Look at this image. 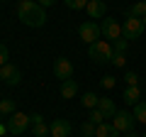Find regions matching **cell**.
<instances>
[{
    "label": "cell",
    "instance_id": "obj_22",
    "mask_svg": "<svg viewBox=\"0 0 146 137\" xmlns=\"http://www.w3.org/2000/svg\"><path fill=\"white\" fill-rule=\"evenodd\" d=\"M95 130H98V125H95V122H90V120H85L83 125H80V132H83L85 137H95Z\"/></svg>",
    "mask_w": 146,
    "mask_h": 137
},
{
    "label": "cell",
    "instance_id": "obj_16",
    "mask_svg": "<svg viewBox=\"0 0 146 137\" xmlns=\"http://www.w3.org/2000/svg\"><path fill=\"white\" fill-rule=\"evenodd\" d=\"M12 113H17V110H15V100L3 98V100H0V115H7V118H10Z\"/></svg>",
    "mask_w": 146,
    "mask_h": 137
},
{
    "label": "cell",
    "instance_id": "obj_28",
    "mask_svg": "<svg viewBox=\"0 0 146 137\" xmlns=\"http://www.w3.org/2000/svg\"><path fill=\"white\" fill-rule=\"evenodd\" d=\"M102 86L105 88H112L115 86V76H102Z\"/></svg>",
    "mask_w": 146,
    "mask_h": 137
},
{
    "label": "cell",
    "instance_id": "obj_9",
    "mask_svg": "<svg viewBox=\"0 0 146 137\" xmlns=\"http://www.w3.org/2000/svg\"><path fill=\"white\" fill-rule=\"evenodd\" d=\"M0 79H3V83H7V86H17L20 79H22V74H20V68H17L15 64L7 61L5 66L0 68Z\"/></svg>",
    "mask_w": 146,
    "mask_h": 137
},
{
    "label": "cell",
    "instance_id": "obj_30",
    "mask_svg": "<svg viewBox=\"0 0 146 137\" xmlns=\"http://www.w3.org/2000/svg\"><path fill=\"white\" fill-rule=\"evenodd\" d=\"M36 3H39V5H42V7H51L54 3H56V0H36Z\"/></svg>",
    "mask_w": 146,
    "mask_h": 137
},
{
    "label": "cell",
    "instance_id": "obj_6",
    "mask_svg": "<svg viewBox=\"0 0 146 137\" xmlns=\"http://www.w3.org/2000/svg\"><path fill=\"white\" fill-rule=\"evenodd\" d=\"M134 122H136L134 113H127V110H117L115 118H112V125H115L119 132H131L134 130Z\"/></svg>",
    "mask_w": 146,
    "mask_h": 137
},
{
    "label": "cell",
    "instance_id": "obj_24",
    "mask_svg": "<svg viewBox=\"0 0 146 137\" xmlns=\"http://www.w3.org/2000/svg\"><path fill=\"white\" fill-rule=\"evenodd\" d=\"M88 120H90V122H95V125H100V122H105V115L98 110V108H93V110H90V118H88Z\"/></svg>",
    "mask_w": 146,
    "mask_h": 137
},
{
    "label": "cell",
    "instance_id": "obj_7",
    "mask_svg": "<svg viewBox=\"0 0 146 137\" xmlns=\"http://www.w3.org/2000/svg\"><path fill=\"white\" fill-rule=\"evenodd\" d=\"M100 32H102L105 39H119L122 37V25L117 20H112V17H102V25H100Z\"/></svg>",
    "mask_w": 146,
    "mask_h": 137
},
{
    "label": "cell",
    "instance_id": "obj_5",
    "mask_svg": "<svg viewBox=\"0 0 146 137\" xmlns=\"http://www.w3.org/2000/svg\"><path fill=\"white\" fill-rule=\"evenodd\" d=\"M29 125H32L29 115H25V113H12V115L7 118V125H5V127H7L10 135H22Z\"/></svg>",
    "mask_w": 146,
    "mask_h": 137
},
{
    "label": "cell",
    "instance_id": "obj_12",
    "mask_svg": "<svg viewBox=\"0 0 146 137\" xmlns=\"http://www.w3.org/2000/svg\"><path fill=\"white\" fill-rule=\"evenodd\" d=\"M58 93H61V98H63V100H68V98H76V93H78V83H76L73 79L61 81V88H58Z\"/></svg>",
    "mask_w": 146,
    "mask_h": 137
},
{
    "label": "cell",
    "instance_id": "obj_4",
    "mask_svg": "<svg viewBox=\"0 0 146 137\" xmlns=\"http://www.w3.org/2000/svg\"><path fill=\"white\" fill-rule=\"evenodd\" d=\"M78 34H80V39H83V42L88 44V47H90V44H95L100 37H102V32H100V25H98L95 20L83 22V25L78 27Z\"/></svg>",
    "mask_w": 146,
    "mask_h": 137
},
{
    "label": "cell",
    "instance_id": "obj_1",
    "mask_svg": "<svg viewBox=\"0 0 146 137\" xmlns=\"http://www.w3.org/2000/svg\"><path fill=\"white\" fill-rule=\"evenodd\" d=\"M17 17L27 27H44V22H46V7H42L36 0H20L17 3Z\"/></svg>",
    "mask_w": 146,
    "mask_h": 137
},
{
    "label": "cell",
    "instance_id": "obj_34",
    "mask_svg": "<svg viewBox=\"0 0 146 137\" xmlns=\"http://www.w3.org/2000/svg\"><path fill=\"white\" fill-rule=\"evenodd\" d=\"M144 3H146V0H144Z\"/></svg>",
    "mask_w": 146,
    "mask_h": 137
},
{
    "label": "cell",
    "instance_id": "obj_33",
    "mask_svg": "<svg viewBox=\"0 0 146 137\" xmlns=\"http://www.w3.org/2000/svg\"><path fill=\"white\" fill-rule=\"evenodd\" d=\"M141 137H146V132H144V135H141Z\"/></svg>",
    "mask_w": 146,
    "mask_h": 137
},
{
    "label": "cell",
    "instance_id": "obj_23",
    "mask_svg": "<svg viewBox=\"0 0 146 137\" xmlns=\"http://www.w3.org/2000/svg\"><path fill=\"white\" fill-rule=\"evenodd\" d=\"M63 3H66V5L71 7V10H83V7L88 5L90 0H63Z\"/></svg>",
    "mask_w": 146,
    "mask_h": 137
},
{
    "label": "cell",
    "instance_id": "obj_27",
    "mask_svg": "<svg viewBox=\"0 0 146 137\" xmlns=\"http://www.w3.org/2000/svg\"><path fill=\"white\" fill-rule=\"evenodd\" d=\"M124 54H115V56H112V66H124Z\"/></svg>",
    "mask_w": 146,
    "mask_h": 137
},
{
    "label": "cell",
    "instance_id": "obj_21",
    "mask_svg": "<svg viewBox=\"0 0 146 137\" xmlns=\"http://www.w3.org/2000/svg\"><path fill=\"white\" fill-rule=\"evenodd\" d=\"M127 47H129V39H124V37H119V39L112 42V52H115V54H124Z\"/></svg>",
    "mask_w": 146,
    "mask_h": 137
},
{
    "label": "cell",
    "instance_id": "obj_15",
    "mask_svg": "<svg viewBox=\"0 0 146 137\" xmlns=\"http://www.w3.org/2000/svg\"><path fill=\"white\" fill-rule=\"evenodd\" d=\"M122 98H124V103H129V105H136L141 98V88L139 86H127V91L122 93Z\"/></svg>",
    "mask_w": 146,
    "mask_h": 137
},
{
    "label": "cell",
    "instance_id": "obj_14",
    "mask_svg": "<svg viewBox=\"0 0 146 137\" xmlns=\"http://www.w3.org/2000/svg\"><path fill=\"white\" fill-rule=\"evenodd\" d=\"M122 132L117 130L112 122H100L98 125V130H95V137H119Z\"/></svg>",
    "mask_w": 146,
    "mask_h": 137
},
{
    "label": "cell",
    "instance_id": "obj_32",
    "mask_svg": "<svg viewBox=\"0 0 146 137\" xmlns=\"http://www.w3.org/2000/svg\"><path fill=\"white\" fill-rule=\"evenodd\" d=\"M141 22H144V30H146V17H141Z\"/></svg>",
    "mask_w": 146,
    "mask_h": 137
},
{
    "label": "cell",
    "instance_id": "obj_20",
    "mask_svg": "<svg viewBox=\"0 0 146 137\" xmlns=\"http://www.w3.org/2000/svg\"><path fill=\"white\" fill-rule=\"evenodd\" d=\"M32 135L34 137H46V135H51V132H49L46 122H36V125H32Z\"/></svg>",
    "mask_w": 146,
    "mask_h": 137
},
{
    "label": "cell",
    "instance_id": "obj_25",
    "mask_svg": "<svg viewBox=\"0 0 146 137\" xmlns=\"http://www.w3.org/2000/svg\"><path fill=\"white\" fill-rule=\"evenodd\" d=\"M124 81H127V86H139V76H136L134 71H127V74H124Z\"/></svg>",
    "mask_w": 146,
    "mask_h": 137
},
{
    "label": "cell",
    "instance_id": "obj_11",
    "mask_svg": "<svg viewBox=\"0 0 146 137\" xmlns=\"http://www.w3.org/2000/svg\"><path fill=\"white\" fill-rule=\"evenodd\" d=\"M85 12L90 15V20H102L107 12V5H105V0H90L85 5Z\"/></svg>",
    "mask_w": 146,
    "mask_h": 137
},
{
    "label": "cell",
    "instance_id": "obj_3",
    "mask_svg": "<svg viewBox=\"0 0 146 137\" xmlns=\"http://www.w3.org/2000/svg\"><path fill=\"white\" fill-rule=\"evenodd\" d=\"M144 22H141V17H131V15H127V20L122 22V37L124 39H139L141 34H144Z\"/></svg>",
    "mask_w": 146,
    "mask_h": 137
},
{
    "label": "cell",
    "instance_id": "obj_29",
    "mask_svg": "<svg viewBox=\"0 0 146 137\" xmlns=\"http://www.w3.org/2000/svg\"><path fill=\"white\" fill-rule=\"evenodd\" d=\"M29 120H32V125H36V122H44V115H39V113H32Z\"/></svg>",
    "mask_w": 146,
    "mask_h": 137
},
{
    "label": "cell",
    "instance_id": "obj_10",
    "mask_svg": "<svg viewBox=\"0 0 146 137\" xmlns=\"http://www.w3.org/2000/svg\"><path fill=\"white\" fill-rule=\"evenodd\" d=\"M49 132H51V137H68L71 135V122L63 120V118H56L49 125Z\"/></svg>",
    "mask_w": 146,
    "mask_h": 137
},
{
    "label": "cell",
    "instance_id": "obj_18",
    "mask_svg": "<svg viewBox=\"0 0 146 137\" xmlns=\"http://www.w3.org/2000/svg\"><path fill=\"white\" fill-rule=\"evenodd\" d=\"M129 15L131 17H146V3H144V0L134 3V5L129 7Z\"/></svg>",
    "mask_w": 146,
    "mask_h": 137
},
{
    "label": "cell",
    "instance_id": "obj_2",
    "mask_svg": "<svg viewBox=\"0 0 146 137\" xmlns=\"http://www.w3.org/2000/svg\"><path fill=\"white\" fill-rule=\"evenodd\" d=\"M88 56L93 59L95 64H112L115 52H112V44H110V42L98 39L95 44H90V47H88Z\"/></svg>",
    "mask_w": 146,
    "mask_h": 137
},
{
    "label": "cell",
    "instance_id": "obj_13",
    "mask_svg": "<svg viewBox=\"0 0 146 137\" xmlns=\"http://www.w3.org/2000/svg\"><path fill=\"white\" fill-rule=\"evenodd\" d=\"M98 110L102 113L105 118H115L117 105H115V100H112V98H100V100H98Z\"/></svg>",
    "mask_w": 146,
    "mask_h": 137
},
{
    "label": "cell",
    "instance_id": "obj_26",
    "mask_svg": "<svg viewBox=\"0 0 146 137\" xmlns=\"http://www.w3.org/2000/svg\"><path fill=\"white\" fill-rule=\"evenodd\" d=\"M7 56H10V52H7V47L5 44H0V68L7 64Z\"/></svg>",
    "mask_w": 146,
    "mask_h": 137
},
{
    "label": "cell",
    "instance_id": "obj_8",
    "mask_svg": "<svg viewBox=\"0 0 146 137\" xmlns=\"http://www.w3.org/2000/svg\"><path fill=\"white\" fill-rule=\"evenodd\" d=\"M54 76H56V79H61V81L71 79V76H73V64H71V59L58 56L56 61H54Z\"/></svg>",
    "mask_w": 146,
    "mask_h": 137
},
{
    "label": "cell",
    "instance_id": "obj_31",
    "mask_svg": "<svg viewBox=\"0 0 146 137\" xmlns=\"http://www.w3.org/2000/svg\"><path fill=\"white\" fill-rule=\"evenodd\" d=\"M127 137H141V135H136V132L131 130V132H127Z\"/></svg>",
    "mask_w": 146,
    "mask_h": 137
},
{
    "label": "cell",
    "instance_id": "obj_17",
    "mask_svg": "<svg viewBox=\"0 0 146 137\" xmlns=\"http://www.w3.org/2000/svg\"><path fill=\"white\" fill-rule=\"evenodd\" d=\"M98 93H83V98H80V103H83V108H90V110H93V108H98Z\"/></svg>",
    "mask_w": 146,
    "mask_h": 137
},
{
    "label": "cell",
    "instance_id": "obj_19",
    "mask_svg": "<svg viewBox=\"0 0 146 137\" xmlns=\"http://www.w3.org/2000/svg\"><path fill=\"white\" fill-rule=\"evenodd\" d=\"M134 118L139 122H146V100H139L134 105Z\"/></svg>",
    "mask_w": 146,
    "mask_h": 137
}]
</instances>
